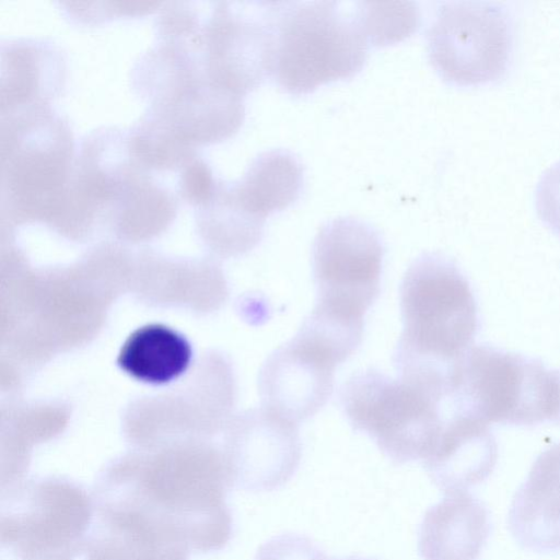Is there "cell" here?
I'll return each instance as SVG.
<instances>
[{"instance_id": "30bf717a", "label": "cell", "mask_w": 560, "mask_h": 560, "mask_svg": "<svg viewBox=\"0 0 560 560\" xmlns=\"http://www.w3.org/2000/svg\"><path fill=\"white\" fill-rule=\"evenodd\" d=\"M281 1H215L202 14L208 80L244 97L271 77Z\"/></svg>"}, {"instance_id": "3957f363", "label": "cell", "mask_w": 560, "mask_h": 560, "mask_svg": "<svg viewBox=\"0 0 560 560\" xmlns=\"http://www.w3.org/2000/svg\"><path fill=\"white\" fill-rule=\"evenodd\" d=\"M170 177L138 154L128 130L98 128L75 149L55 223H84L105 213L126 230H159L172 221L179 205Z\"/></svg>"}, {"instance_id": "44dd1931", "label": "cell", "mask_w": 560, "mask_h": 560, "mask_svg": "<svg viewBox=\"0 0 560 560\" xmlns=\"http://www.w3.org/2000/svg\"><path fill=\"white\" fill-rule=\"evenodd\" d=\"M197 210L200 222L219 230L229 250L246 252L264 235L265 221L248 213L234 198L229 183L221 179L212 198Z\"/></svg>"}, {"instance_id": "2e32d148", "label": "cell", "mask_w": 560, "mask_h": 560, "mask_svg": "<svg viewBox=\"0 0 560 560\" xmlns=\"http://www.w3.org/2000/svg\"><path fill=\"white\" fill-rule=\"evenodd\" d=\"M487 505L467 491L446 493L429 508L418 530L422 560H477L491 533Z\"/></svg>"}, {"instance_id": "5b68a950", "label": "cell", "mask_w": 560, "mask_h": 560, "mask_svg": "<svg viewBox=\"0 0 560 560\" xmlns=\"http://www.w3.org/2000/svg\"><path fill=\"white\" fill-rule=\"evenodd\" d=\"M369 43L355 8L337 1H281L271 77L291 95L349 79L364 67Z\"/></svg>"}, {"instance_id": "4fadbf2b", "label": "cell", "mask_w": 560, "mask_h": 560, "mask_svg": "<svg viewBox=\"0 0 560 560\" xmlns=\"http://www.w3.org/2000/svg\"><path fill=\"white\" fill-rule=\"evenodd\" d=\"M224 457L233 488L271 492L296 472L302 443L298 424L266 410L250 412Z\"/></svg>"}, {"instance_id": "5bb4252c", "label": "cell", "mask_w": 560, "mask_h": 560, "mask_svg": "<svg viewBox=\"0 0 560 560\" xmlns=\"http://www.w3.org/2000/svg\"><path fill=\"white\" fill-rule=\"evenodd\" d=\"M498 445L489 424L452 410L423 466L434 485L445 493L467 491L493 470Z\"/></svg>"}, {"instance_id": "6da1fadb", "label": "cell", "mask_w": 560, "mask_h": 560, "mask_svg": "<svg viewBox=\"0 0 560 560\" xmlns=\"http://www.w3.org/2000/svg\"><path fill=\"white\" fill-rule=\"evenodd\" d=\"M232 489L224 457L206 452L121 459L97 477L91 494L97 513L166 545L209 553L233 537Z\"/></svg>"}, {"instance_id": "9a60e30c", "label": "cell", "mask_w": 560, "mask_h": 560, "mask_svg": "<svg viewBox=\"0 0 560 560\" xmlns=\"http://www.w3.org/2000/svg\"><path fill=\"white\" fill-rule=\"evenodd\" d=\"M508 525L524 549L560 550V443L544 451L534 462L512 500Z\"/></svg>"}, {"instance_id": "8992f818", "label": "cell", "mask_w": 560, "mask_h": 560, "mask_svg": "<svg viewBox=\"0 0 560 560\" xmlns=\"http://www.w3.org/2000/svg\"><path fill=\"white\" fill-rule=\"evenodd\" d=\"M447 401L452 410L487 424L556 422L559 373L535 358L487 345L472 346L454 369Z\"/></svg>"}, {"instance_id": "484cf974", "label": "cell", "mask_w": 560, "mask_h": 560, "mask_svg": "<svg viewBox=\"0 0 560 560\" xmlns=\"http://www.w3.org/2000/svg\"><path fill=\"white\" fill-rule=\"evenodd\" d=\"M535 203L540 220L560 236V161L541 174L536 186Z\"/></svg>"}, {"instance_id": "4316f807", "label": "cell", "mask_w": 560, "mask_h": 560, "mask_svg": "<svg viewBox=\"0 0 560 560\" xmlns=\"http://www.w3.org/2000/svg\"><path fill=\"white\" fill-rule=\"evenodd\" d=\"M558 373H559V383H560V371H558ZM556 422L560 423V404H559V411H558V417H557Z\"/></svg>"}, {"instance_id": "603a6c76", "label": "cell", "mask_w": 560, "mask_h": 560, "mask_svg": "<svg viewBox=\"0 0 560 560\" xmlns=\"http://www.w3.org/2000/svg\"><path fill=\"white\" fill-rule=\"evenodd\" d=\"M254 560H361L360 556L328 557L308 536L283 533L271 537L257 550Z\"/></svg>"}, {"instance_id": "d4e9b609", "label": "cell", "mask_w": 560, "mask_h": 560, "mask_svg": "<svg viewBox=\"0 0 560 560\" xmlns=\"http://www.w3.org/2000/svg\"><path fill=\"white\" fill-rule=\"evenodd\" d=\"M62 12L73 23L95 24L107 18L137 16L153 12L161 2H114L112 8H91L89 2H59Z\"/></svg>"}, {"instance_id": "7c38bea8", "label": "cell", "mask_w": 560, "mask_h": 560, "mask_svg": "<svg viewBox=\"0 0 560 560\" xmlns=\"http://www.w3.org/2000/svg\"><path fill=\"white\" fill-rule=\"evenodd\" d=\"M339 364L330 351L296 332L269 355L260 371L266 409L295 424L314 416L332 394Z\"/></svg>"}, {"instance_id": "ac0fdd59", "label": "cell", "mask_w": 560, "mask_h": 560, "mask_svg": "<svg viewBox=\"0 0 560 560\" xmlns=\"http://www.w3.org/2000/svg\"><path fill=\"white\" fill-rule=\"evenodd\" d=\"M237 202L252 215L266 221L299 200L304 187V167L299 158L285 149L258 154L243 177L230 183Z\"/></svg>"}, {"instance_id": "52a82bcc", "label": "cell", "mask_w": 560, "mask_h": 560, "mask_svg": "<svg viewBox=\"0 0 560 560\" xmlns=\"http://www.w3.org/2000/svg\"><path fill=\"white\" fill-rule=\"evenodd\" d=\"M93 518L91 492L69 478L1 486L0 560H71Z\"/></svg>"}, {"instance_id": "cb8c5ba5", "label": "cell", "mask_w": 560, "mask_h": 560, "mask_svg": "<svg viewBox=\"0 0 560 560\" xmlns=\"http://www.w3.org/2000/svg\"><path fill=\"white\" fill-rule=\"evenodd\" d=\"M218 183L210 166L197 154L179 173L178 194L180 199L198 208L212 198Z\"/></svg>"}, {"instance_id": "7a4b0ae2", "label": "cell", "mask_w": 560, "mask_h": 560, "mask_svg": "<svg viewBox=\"0 0 560 560\" xmlns=\"http://www.w3.org/2000/svg\"><path fill=\"white\" fill-rule=\"evenodd\" d=\"M402 331L393 354L399 377L446 398L453 371L479 328L470 283L451 258L423 253L400 284Z\"/></svg>"}, {"instance_id": "8fae6325", "label": "cell", "mask_w": 560, "mask_h": 560, "mask_svg": "<svg viewBox=\"0 0 560 560\" xmlns=\"http://www.w3.org/2000/svg\"><path fill=\"white\" fill-rule=\"evenodd\" d=\"M315 308L354 322L381 292L384 245L378 232L353 217H339L319 229L312 252Z\"/></svg>"}, {"instance_id": "e0dca14e", "label": "cell", "mask_w": 560, "mask_h": 560, "mask_svg": "<svg viewBox=\"0 0 560 560\" xmlns=\"http://www.w3.org/2000/svg\"><path fill=\"white\" fill-rule=\"evenodd\" d=\"M1 115L40 104L60 93L66 63L46 39L18 38L1 43Z\"/></svg>"}, {"instance_id": "ffe728a7", "label": "cell", "mask_w": 560, "mask_h": 560, "mask_svg": "<svg viewBox=\"0 0 560 560\" xmlns=\"http://www.w3.org/2000/svg\"><path fill=\"white\" fill-rule=\"evenodd\" d=\"M187 548L162 544L94 511L90 532L71 560H188Z\"/></svg>"}, {"instance_id": "9c48e42d", "label": "cell", "mask_w": 560, "mask_h": 560, "mask_svg": "<svg viewBox=\"0 0 560 560\" xmlns=\"http://www.w3.org/2000/svg\"><path fill=\"white\" fill-rule=\"evenodd\" d=\"M513 36V19L503 3L444 1L427 33L428 55L435 71L448 83H489L505 74Z\"/></svg>"}, {"instance_id": "ba28073f", "label": "cell", "mask_w": 560, "mask_h": 560, "mask_svg": "<svg viewBox=\"0 0 560 560\" xmlns=\"http://www.w3.org/2000/svg\"><path fill=\"white\" fill-rule=\"evenodd\" d=\"M443 401L423 387L374 369L357 372L340 390L351 427L369 435L395 464L425 458L444 422Z\"/></svg>"}, {"instance_id": "7402d4cb", "label": "cell", "mask_w": 560, "mask_h": 560, "mask_svg": "<svg viewBox=\"0 0 560 560\" xmlns=\"http://www.w3.org/2000/svg\"><path fill=\"white\" fill-rule=\"evenodd\" d=\"M355 15L369 45L385 46L417 31L420 10L416 2H357Z\"/></svg>"}, {"instance_id": "277c9868", "label": "cell", "mask_w": 560, "mask_h": 560, "mask_svg": "<svg viewBox=\"0 0 560 560\" xmlns=\"http://www.w3.org/2000/svg\"><path fill=\"white\" fill-rule=\"evenodd\" d=\"M1 149L2 211L54 222L77 149L68 121L50 104L1 115Z\"/></svg>"}, {"instance_id": "d6986e66", "label": "cell", "mask_w": 560, "mask_h": 560, "mask_svg": "<svg viewBox=\"0 0 560 560\" xmlns=\"http://www.w3.org/2000/svg\"><path fill=\"white\" fill-rule=\"evenodd\" d=\"M191 348L184 336L160 324L143 326L124 343L118 363L128 374L151 384H164L189 365Z\"/></svg>"}]
</instances>
